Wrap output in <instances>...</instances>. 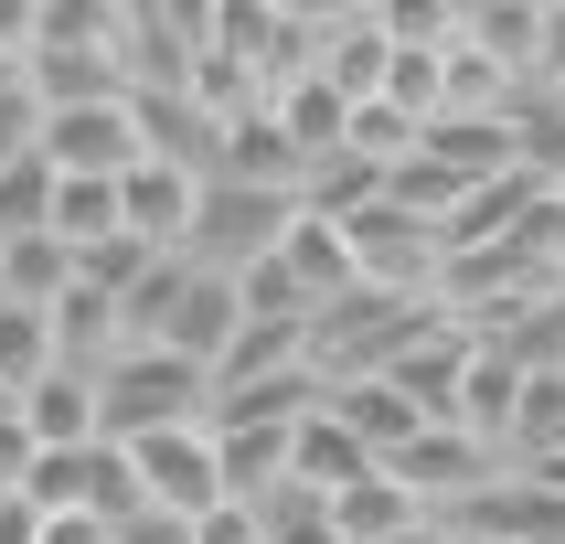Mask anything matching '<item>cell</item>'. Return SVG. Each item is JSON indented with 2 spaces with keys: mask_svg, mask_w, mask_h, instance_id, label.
I'll use <instances>...</instances> for the list:
<instances>
[{
  "mask_svg": "<svg viewBox=\"0 0 565 544\" xmlns=\"http://www.w3.org/2000/svg\"><path fill=\"white\" fill-rule=\"evenodd\" d=\"M384 64H395V43H384V11L363 0V11H320V54H310V75L342 107H374L384 96Z\"/></svg>",
  "mask_w": 565,
  "mask_h": 544,
  "instance_id": "8992f818",
  "label": "cell"
},
{
  "mask_svg": "<svg viewBox=\"0 0 565 544\" xmlns=\"http://www.w3.org/2000/svg\"><path fill=\"white\" fill-rule=\"evenodd\" d=\"M320 406L342 416V427L374 448V459H395V448L427 427V416H416V395H406V384H384V374H363V384H320Z\"/></svg>",
  "mask_w": 565,
  "mask_h": 544,
  "instance_id": "30bf717a",
  "label": "cell"
},
{
  "mask_svg": "<svg viewBox=\"0 0 565 544\" xmlns=\"http://www.w3.org/2000/svg\"><path fill=\"white\" fill-rule=\"evenodd\" d=\"M22 235H54V160L43 150L0 171V246H22Z\"/></svg>",
  "mask_w": 565,
  "mask_h": 544,
  "instance_id": "9a60e30c",
  "label": "cell"
},
{
  "mask_svg": "<svg viewBox=\"0 0 565 544\" xmlns=\"http://www.w3.org/2000/svg\"><path fill=\"white\" fill-rule=\"evenodd\" d=\"M502 470H512V459H502L491 438H470V427H416V438L384 459V480H406V491L438 512V523H459V512H470Z\"/></svg>",
  "mask_w": 565,
  "mask_h": 544,
  "instance_id": "3957f363",
  "label": "cell"
},
{
  "mask_svg": "<svg viewBox=\"0 0 565 544\" xmlns=\"http://www.w3.org/2000/svg\"><path fill=\"white\" fill-rule=\"evenodd\" d=\"M459 534H480V544H565V480L502 470L470 512H459Z\"/></svg>",
  "mask_w": 565,
  "mask_h": 544,
  "instance_id": "52a82bcc",
  "label": "cell"
},
{
  "mask_svg": "<svg viewBox=\"0 0 565 544\" xmlns=\"http://www.w3.org/2000/svg\"><path fill=\"white\" fill-rule=\"evenodd\" d=\"M43 160L54 182H128L150 139H139V107L128 96H96V107H43Z\"/></svg>",
  "mask_w": 565,
  "mask_h": 544,
  "instance_id": "277c9868",
  "label": "cell"
},
{
  "mask_svg": "<svg viewBox=\"0 0 565 544\" xmlns=\"http://www.w3.org/2000/svg\"><path fill=\"white\" fill-rule=\"evenodd\" d=\"M32 427V448H86L96 438V374H75V363H54V374L32 384V395H11Z\"/></svg>",
  "mask_w": 565,
  "mask_h": 544,
  "instance_id": "7c38bea8",
  "label": "cell"
},
{
  "mask_svg": "<svg viewBox=\"0 0 565 544\" xmlns=\"http://www.w3.org/2000/svg\"><path fill=\"white\" fill-rule=\"evenodd\" d=\"M54 235L75 256L118 246V235H128V224H118V182H54Z\"/></svg>",
  "mask_w": 565,
  "mask_h": 544,
  "instance_id": "5bb4252c",
  "label": "cell"
},
{
  "mask_svg": "<svg viewBox=\"0 0 565 544\" xmlns=\"http://www.w3.org/2000/svg\"><path fill=\"white\" fill-rule=\"evenodd\" d=\"M32 459H43V448H32V427H22V406H11V395H0V502H22V480H32Z\"/></svg>",
  "mask_w": 565,
  "mask_h": 544,
  "instance_id": "e0dca14e",
  "label": "cell"
},
{
  "mask_svg": "<svg viewBox=\"0 0 565 544\" xmlns=\"http://www.w3.org/2000/svg\"><path fill=\"white\" fill-rule=\"evenodd\" d=\"M555 107H565V86H555Z\"/></svg>",
  "mask_w": 565,
  "mask_h": 544,
  "instance_id": "44dd1931",
  "label": "cell"
},
{
  "mask_svg": "<svg viewBox=\"0 0 565 544\" xmlns=\"http://www.w3.org/2000/svg\"><path fill=\"white\" fill-rule=\"evenodd\" d=\"M534 86H565V0H544V54H534Z\"/></svg>",
  "mask_w": 565,
  "mask_h": 544,
  "instance_id": "d6986e66",
  "label": "cell"
},
{
  "mask_svg": "<svg viewBox=\"0 0 565 544\" xmlns=\"http://www.w3.org/2000/svg\"><path fill=\"white\" fill-rule=\"evenodd\" d=\"M32 150H43V96H32L22 75H0V171L32 160Z\"/></svg>",
  "mask_w": 565,
  "mask_h": 544,
  "instance_id": "2e32d148",
  "label": "cell"
},
{
  "mask_svg": "<svg viewBox=\"0 0 565 544\" xmlns=\"http://www.w3.org/2000/svg\"><path fill=\"white\" fill-rule=\"evenodd\" d=\"M192 544H267V534H256L246 502H224V512H203V523H192Z\"/></svg>",
  "mask_w": 565,
  "mask_h": 544,
  "instance_id": "ac0fdd59",
  "label": "cell"
},
{
  "mask_svg": "<svg viewBox=\"0 0 565 544\" xmlns=\"http://www.w3.org/2000/svg\"><path fill=\"white\" fill-rule=\"evenodd\" d=\"M128 459H139V491H150V512H171V523H203V512H224L214 416H203V427H160V438H128Z\"/></svg>",
  "mask_w": 565,
  "mask_h": 544,
  "instance_id": "5b68a950",
  "label": "cell"
},
{
  "mask_svg": "<svg viewBox=\"0 0 565 544\" xmlns=\"http://www.w3.org/2000/svg\"><path fill=\"white\" fill-rule=\"evenodd\" d=\"M555 203H565V182H555Z\"/></svg>",
  "mask_w": 565,
  "mask_h": 544,
  "instance_id": "7402d4cb",
  "label": "cell"
},
{
  "mask_svg": "<svg viewBox=\"0 0 565 544\" xmlns=\"http://www.w3.org/2000/svg\"><path fill=\"white\" fill-rule=\"evenodd\" d=\"M374 470H384V459H374L363 438H352V427H342L331 406H320L310 427H299V448H288V480H299V491H320V502H342V491H363Z\"/></svg>",
  "mask_w": 565,
  "mask_h": 544,
  "instance_id": "9c48e42d",
  "label": "cell"
},
{
  "mask_svg": "<svg viewBox=\"0 0 565 544\" xmlns=\"http://www.w3.org/2000/svg\"><path fill=\"white\" fill-rule=\"evenodd\" d=\"M192 203H203V182H192V171H171V160H139V171L118 182V224H128L150 256H182Z\"/></svg>",
  "mask_w": 565,
  "mask_h": 544,
  "instance_id": "ba28073f",
  "label": "cell"
},
{
  "mask_svg": "<svg viewBox=\"0 0 565 544\" xmlns=\"http://www.w3.org/2000/svg\"><path fill=\"white\" fill-rule=\"evenodd\" d=\"M32 544H118V534L86 523V512H43V534H32Z\"/></svg>",
  "mask_w": 565,
  "mask_h": 544,
  "instance_id": "ffe728a7",
  "label": "cell"
},
{
  "mask_svg": "<svg viewBox=\"0 0 565 544\" xmlns=\"http://www.w3.org/2000/svg\"><path fill=\"white\" fill-rule=\"evenodd\" d=\"M288 224H299V192L203 182V203H192V235H182V256H192V267H214V278H246V267H267V256L288 246Z\"/></svg>",
  "mask_w": 565,
  "mask_h": 544,
  "instance_id": "7a4b0ae2",
  "label": "cell"
},
{
  "mask_svg": "<svg viewBox=\"0 0 565 544\" xmlns=\"http://www.w3.org/2000/svg\"><path fill=\"white\" fill-rule=\"evenodd\" d=\"M64 363L54 310H0V395H32V384Z\"/></svg>",
  "mask_w": 565,
  "mask_h": 544,
  "instance_id": "4fadbf2b",
  "label": "cell"
},
{
  "mask_svg": "<svg viewBox=\"0 0 565 544\" xmlns=\"http://www.w3.org/2000/svg\"><path fill=\"white\" fill-rule=\"evenodd\" d=\"M214 416V374L203 363H182V352H150L128 342L96 363V438H160V427H203Z\"/></svg>",
  "mask_w": 565,
  "mask_h": 544,
  "instance_id": "6da1fadb",
  "label": "cell"
},
{
  "mask_svg": "<svg viewBox=\"0 0 565 544\" xmlns=\"http://www.w3.org/2000/svg\"><path fill=\"white\" fill-rule=\"evenodd\" d=\"M459 43H470V54H491L502 75H523V86H534V54H544V0H470V11H459Z\"/></svg>",
  "mask_w": 565,
  "mask_h": 544,
  "instance_id": "8fae6325",
  "label": "cell"
}]
</instances>
